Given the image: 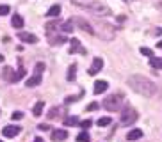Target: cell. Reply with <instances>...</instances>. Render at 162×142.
<instances>
[{
  "mask_svg": "<svg viewBox=\"0 0 162 142\" xmlns=\"http://www.w3.org/2000/svg\"><path fill=\"white\" fill-rule=\"evenodd\" d=\"M128 85H130L132 91H135L137 94H141V96H146V98L155 96V92H157V85L151 80L141 77V75H132V77L128 78Z\"/></svg>",
  "mask_w": 162,
  "mask_h": 142,
  "instance_id": "cell-1",
  "label": "cell"
},
{
  "mask_svg": "<svg viewBox=\"0 0 162 142\" xmlns=\"http://www.w3.org/2000/svg\"><path fill=\"white\" fill-rule=\"evenodd\" d=\"M73 4L78 7H84V9H89V11H93L94 14H103V16H111L112 14V11L109 9V7L105 6V4H98V2H80V0H73Z\"/></svg>",
  "mask_w": 162,
  "mask_h": 142,
  "instance_id": "cell-2",
  "label": "cell"
},
{
  "mask_svg": "<svg viewBox=\"0 0 162 142\" xmlns=\"http://www.w3.org/2000/svg\"><path fill=\"white\" fill-rule=\"evenodd\" d=\"M121 103H123V94H111L103 99V108L109 112H116L120 110Z\"/></svg>",
  "mask_w": 162,
  "mask_h": 142,
  "instance_id": "cell-3",
  "label": "cell"
},
{
  "mask_svg": "<svg viewBox=\"0 0 162 142\" xmlns=\"http://www.w3.org/2000/svg\"><path fill=\"white\" fill-rule=\"evenodd\" d=\"M137 112H135V108H132V106H125L123 108V114H121V124L123 126H130L132 123H135L137 121Z\"/></svg>",
  "mask_w": 162,
  "mask_h": 142,
  "instance_id": "cell-4",
  "label": "cell"
},
{
  "mask_svg": "<svg viewBox=\"0 0 162 142\" xmlns=\"http://www.w3.org/2000/svg\"><path fill=\"white\" fill-rule=\"evenodd\" d=\"M114 32H116V28L112 25H109V23H100V32L98 36L102 39H105V41H112L114 39Z\"/></svg>",
  "mask_w": 162,
  "mask_h": 142,
  "instance_id": "cell-5",
  "label": "cell"
},
{
  "mask_svg": "<svg viewBox=\"0 0 162 142\" xmlns=\"http://www.w3.org/2000/svg\"><path fill=\"white\" fill-rule=\"evenodd\" d=\"M75 25H77L80 30H84L85 34H94V28L91 27V23L85 21L84 18H75Z\"/></svg>",
  "mask_w": 162,
  "mask_h": 142,
  "instance_id": "cell-6",
  "label": "cell"
},
{
  "mask_svg": "<svg viewBox=\"0 0 162 142\" xmlns=\"http://www.w3.org/2000/svg\"><path fill=\"white\" fill-rule=\"evenodd\" d=\"M102 68H103V59H100V57H94V59H93V64H91V68L87 69V73L94 77V75H96L98 71H102Z\"/></svg>",
  "mask_w": 162,
  "mask_h": 142,
  "instance_id": "cell-7",
  "label": "cell"
},
{
  "mask_svg": "<svg viewBox=\"0 0 162 142\" xmlns=\"http://www.w3.org/2000/svg\"><path fill=\"white\" fill-rule=\"evenodd\" d=\"M21 132L20 126H13V124H9V126L2 128V135L4 137H7V139H11V137H16V135Z\"/></svg>",
  "mask_w": 162,
  "mask_h": 142,
  "instance_id": "cell-8",
  "label": "cell"
},
{
  "mask_svg": "<svg viewBox=\"0 0 162 142\" xmlns=\"http://www.w3.org/2000/svg\"><path fill=\"white\" fill-rule=\"evenodd\" d=\"M14 77H16V71H14L13 68H9V66H6V68L2 69V78H4V80H7V82H11V84H14Z\"/></svg>",
  "mask_w": 162,
  "mask_h": 142,
  "instance_id": "cell-9",
  "label": "cell"
},
{
  "mask_svg": "<svg viewBox=\"0 0 162 142\" xmlns=\"http://www.w3.org/2000/svg\"><path fill=\"white\" fill-rule=\"evenodd\" d=\"M18 39L23 43H30V44L37 43V37L34 34H28V32H18Z\"/></svg>",
  "mask_w": 162,
  "mask_h": 142,
  "instance_id": "cell-10",
  "label": "cell"
},
{
  "mask_svg": "<svg viewBox=\"0 0 162 142\" xmlns=\"http://www.w3.org/2000/svg\"><path fill=\"white\" fill-rule=\"evenodd\" d=\"M107 87H109V84H107L105 80H98V82H94L93 92H94V94H102V92L107 91Z\"/></svg>",
  "mask_w": 162,
  "mask_h": 142,
  "instance_id": "cell-11",
  "label": "cell"
},
{
  "mask_svg": "<svg viewBox=\"0 0 162 142\" xmlns=\"http://www.w3.org/2000/svg\"><path fill=\"white\" fill-rule=\"evenodd\" d=\"M141 137H142V130H141V128H134V130H130V132H128V135H127V139L130 142L139 140Z\"/></svg>",
  "mask_w": 162,
  "mask_h": 142,
  "instance_id": "cell-12",
  "label": "cell"
},
{
  "mask_svg": "<svg viewBox=\"0 0 162 142\" xmlns=\"http://www.w3.org/2000/svg\"><path fill=\"white\" fill-rule=\"evenodd\" d=\"M75 52H80V53H85V50L82 48V46H80V41L73 37V39L70 41V53H75Z\"/></svg>",
  "mask_w": 162,
  "mask_h": 142,
  "instance_id": "cell-13",
  "label": "cell"
},
{
  "mask_svg": "<svg viewBox=\"0 0 162 142\" xmlns=\"http://www.w3.org/2000/svg\"><path fill=\"white\" fill-rule=\"evenodd\" d=\"M64 139H68V132L66 130H55L54 133H52V140L54 142H61Z\"/></svg>",
  "mask_w": 162,
  "mask_h": 142,
  "instance_id": "cell-14",
  "label": "cell"
},
{
  "mask_svg": "<svg viewBox=\"0 0 162 142\" xmlns=\"http://www.w3.org/2000/svg\"><path fill=\"white\" fill-rule=\"evenodd\" d=\"M48 41H50V44L52 46H55V44H63V43H66V37L64 36H52V34H48Z\"/></svg>",
  "mask_w": 162,
  "mask_h": 142,
  "instance_id": "cell-15",
  "label": "cell"
},
{
  "mask_svg": "<svg viewBox=\"0 0 162 142\" xmlns=\"http://www.w3.org/2000/svg\"><path fill=\"white\" fill-rule=\"evenodd\" d=\"M61 27H63V25H61V21H59V20H55V21H48V23L45 25V28H46V32H48V34H52L54 30H57V28H61Z\"/></svg>",
  "mask_w": 162,
  "mask_h": 142,
  "instance_id": "cell-16",
  "label": "cell"
},
{
  "mask_svg": "<svg viewBox=\"0 0 162 142\" xmlns=\"http://www.w3.org/2000/svg\"><path fill=\"white\" fill-rule=\"evenodd\" d=\"M39 84H41V75H36L34 73V75L27 80L25 85H27V87H36V85H39Z\"/></svg>",
  "mask_w": 162,
  "mask_h": 142,
  "instance_id": "cell-17",
  "label": "cell"
},
{
  "mask_svg": "<svg viewBox=\"0 0 162 142\" xmlns=\"http://www.w3.org/2000/svg\"><path fill=\"white\" fill-rule=\"evenodd\" d=\"M61 28H63V32H68V34H70V32H73V30H75V20L71 18V20L64 21Z\"/></svg>",
  "mask_w": 162,
  "mask_h": 142,
  "instance_id": "cell-18",
  "label": "cell"
},
{
  "mask_svg": "<svg viewBox=\"0 0 162 142\" xmlns=\"http://www.w3.org/2000/svg\"><path fill=\"white\" fill-rule=\"evenodd\" d=\"M61 14V6L59 4H55V6H52L48 9V13H46V16H50V18H57Z\"/></svg>",
  "mask_w": 162,
  "mask_h": 142,
  "instance_id": "cell-19",
  "label": "cell"
},
{
  "mask_svg": "<svg viewBox=\"0 0 162 142\" xmlns=\"http://www.w3.org/2000/svg\"><path fill=\"white\" fill-rule=\"evenodd\" d=\"M77 64H71L70 68H68V75H66V78H68V82H73L75 80V77H77Z\"/></svg>",
  "mask_w": 162,
  "mask_h": 142,
  "instance_id": "cell-20",
  "label": "cell"
},
{
  "mask_svg": "<svg viewBox=\"0 0 162 142\" xmlns=\"http://www.w3.org/2000/svg\"><path fill=\"white\" fill-rule=\"evenodd\" d=\"M43 108H45V101H37L34 105V108H32V114H34L36 117H39L41 112H43Z\"/></svg>",
  "mask_w": 162,
  "mask_h": 142,
  "instance_id": "cell-21",
  "label": "cell"
},
{
  "mask_svg": "<svg viewBox=\"0 0 162 142\" xmlns=\"http://www.w3.org/2000/svg\"><path fill=\"white\" fill-rule=\"evenodd\" d=\"M11 23H13L14 28H21V27H23V18H21L20 14H14L13 20H11Z\"/></svg>",
  "mask_w": 162,
  "mask_h": 142,
  "instance_id": "cell-22",
  "label": "cell"
},
{
  "mask_svg": "<svg viewBox=\"0 0 162 142\" xmlns=\"http://www.w3.org/2000/svg\"><path fill=\"white\" fill-rule=\"evenodd\" d=\"M59 114H61V108H59V106H54V108H50V112L46 114V115H48V119H57Z\"/></svg>",
  "mask_w": 162,
  "mask_h": 142,
  "instance_id": "cell-23",
  "label": "cell"
},
{
  "mask_svg": "<svg viewBox=\"0 0 162 142\" xmlns=\"http://www.w3.org/2000/svg\"><path fill=\"white\" fill-rule=\"evenodd\" d=\"M64 124H66V126H75V124H78V117H75V115L66 117V119H64Z\"/></svg>",
  "mask_w": 162,
  "mask_h": 142,
  "instance_id": "cell-24",
  "label": "cell"
},
{
  "mask_svg": "<svg viewBox=\"0 0 162 142\" xmlns=\"http://www.w3.org/2000/svg\"><path fill=\"white\" fill-rule=\"evenodd\" d=\"M151 68H157V69H162V59H157V57H151Z\"/></svg>",
  "mask_w": 162,
  "mask_h": 142,
  "instance_id": "cell-25",
  "label": "cell"
},
{
  "mask_svg": "<svg viewBox=\"0 0 162 142\" xmlns=\"http://www.w3.org/2000/svg\"><path fill=\"white\" fill-rule=\"evenodd\" d=\"M111 123H112V119H111V117H100V119H98V126L100 128H102V126H109Z\"/></svg>",
  "mask_w": 162,
  "mask_h": 142,
  "instance_id": "cell-26",
  "label": "cell"
},
{
  "mask_svg": "<svg viewBox=\"0 0 162 142\" xmlns=\"http://www.w3.org/2000/svg\"><path fill=\"white\" fill-rule=\"evenodd\" d=\"M43 71H45V62H37L34 68V73L36 75H43Z\"/></svg>",
  "mask_w": 162,
  "mask_h": 142,
  "instance_id": "cell-27",
  "label": "cell"
},
{
  "mask_svg": "<svg viewBox=\"0 0 162 142\" xmlns=\"http://www.w3.org/2000/svg\"><path fill=\"white\" fill-rule=\"evenodd\" d=\"M77 142H89V133H87V132H82V133L77 137Z\"/></svg>",
  "mask_w": 162,
  "mask_h": 142,
  "instance_id": "cell-28",
  "label": "cell"
},
{
  "mask_svg": "<svg viewBox=\"0 0 162 142\" xmlns=\"http://www.w3.org/2000/svg\"><path fill=\"white\" fill-rule=\"evenodd\" d=\"M141 53L142 55H146V57H153V52H151L150 48H146V46H142L141 48Z\"/></svg>",
  "mask_w": 162,
  "mask_h": 142,
  "instance_id": "cell-29",
  "label": "cell"
},
{
  "mask_svg": "<svg viewBox=\"0 0 162 142\" xmlns=\"http://www.w3.org/2000/svg\"><path fill=\"white\" fill-rule=\"evenodd\" d=\"M23 117V112H13L11 114V119L13 121H18V119H21Z\"/></svg>",
  "mask_w": 162,
  "mask_h": 142,
  "instance_id": "cell-30",
  "label": "cell"
},
{
  "mask_svg": "<svg viewBox=\"0 0 162 142\" xmlns=\"http://www.w3.org/2000/svg\"><path fill=\"white\" fill-rule=\"evenodd\" d=\"M93 123H91V119H85V121H82V123H80V128H84V130H87V128L91 126Z\"/></svg>",
  "mask_w": 162,
  "mask_h": 142,
  "instance_id": "cell-31",
  "label": "cell"
},
{
  "mask_svg": "<svg viewBox=\"0 0 162 142\" xmlns=\"http://www.w3.org/2000/svg\"><path fill=\"white\" fill-rule=\"evenodd\" d=\"M9 13V6H0V16H6Z\"/></svg>",
  "mask_w": 162,
  "mask_h": 142,
  "instance_id": "cell-32",
  "label": "cell"
},
{
  "mask_svg": "<svg viewBox=\"0 0 162 142\" xmlns=\"http://www.w3.org/2000/svg\"><path fill=\"white\" fill-rule=\"evenodd\" d=\"M77 99H78V96H68V98H66V103L70 105V103H73V101H77Z\"/></svg>",
  "mask_w": 162,
  "mask_h": 142,
  "instance_id": "cell-33",
  "label": "cell"
},
{
  "mask_svg": "<svg viewBox=\"0 0 162 142\" xmlns=\"http://www.w3.org/2000/svg\"><path fill=\"white\" fill-rule=\"evenodd\" d=\"M98 108V103H91V105L87 106V112H93V110H96Z\"/></svg>",
  "mask_w": 162,
  "mask_h": 142,
  "instance_id": "cell-34",
  "label": "cell"
},
{
  "mask_svg": "<svg viewBox=\"0 0 162 142\" xmlns=\"http://www.w3.org/2000/svg\"><path fill=\"white\" fill-rule=\"evenodd\" d=\"M37 130H41V132H46V130H50V126L43 123V124H39V126H37Z\"/></svg>",
  "mask_w": 162,
  "mask_h": 142,
  "instance_id": "cell-35",
  "label": "cell"
},
{
  "mask_svg": "<svg viewBox=\"0 0 162 142\" xmlns=\"http://www.w3.org/2000/svg\"><path fill=\"white\" fill-rule=\"evenodd\" d=\"M155 32H157V34H159V36H162V28L159 27V28H157V30H155Z\"/></svg>",
  "mask_w": 162,
  "mask_h": 142,
  "instance_id": "cell-36",
  "label": "cell"
},
{
  "mask_svg": "<svg viewBox=\"0 0 162 142\" xmlns=\"http://www.w3.org/2000/svg\"><path fill=\"white\" fill-rule=\"evenodd\" d=\"M34 142H45V140H43V139H39V137H36V139H34Z\"/></svg>",
  "mask_w": 162,
  "mask_h": 142,
  "instance_id": "cell-37",
  "label": "cell"
},
{
  "mask_svg": "<svg viewBox=\"0 0 162 142\" xmlns=\"http://www.w3.org/2000/svg\"><path fill=\"white\" fill-rule=\"evenodd\" d=\"M157 46H159V48H162V41H159V43H157Z\"/></svg>",
  "mask_w": 162,
  "mask_h": 142,
  "instance_id": "cell-38",
  "label": "cell"
},
{
  "mask_svg": "<svg viewBox=\"0 0 162 142\" xmlns=\"http://www.w3.org/2000/svg\"><path fill=\"white\" fill-rule=\"evenodd\" d=\"M2 61H4V55H2V53H0V62H2Z\"/></svg>",
  "mask_w": 162,
  "mask_h": 142,
  "instance_id": "cell-39",
  "label": "cell"
},
{
  "mask_svg": "<svg viewBox=\"0 0 162 142\" xmlns=\"http://www.w3.org/2000/svg\"><path fill=\"white\" fill-rule=\"evenodd\" d=\"M0 142H2V140H0Z\"/></svg>",
  "mask_w": 162,
  "mask_h": 142,
  "instance_id": "cell-40",
  "label": "cell"
}]
</instances>
